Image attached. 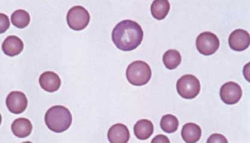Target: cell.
Returning a JSON list of instances; mask_svg holds the SVG:
<instances>
[{"label": "cell", "instance_id": "obj_21", "mask_svg": "<svg viewBox=\"0 0 250 143\" xmlns=\"http://www.w3.org/2000/svg\"><path fill=\"white\" fill-rule=\"evenodd\" d=\"M208 143H228V140L224 135L220 134H214L209 137L207 140Z\"/></svg>", "mask_w": 250, "mask_h": 143}, {"label": "cell", "instance_id": "obj_6", "mask_svg": "<svg viewBox=\"0 0 250 143\" xmlns=\"http://www.w3.org/2000/svg\"><path fill=\"white\" fill-rule=\"evenodd\" d=\"M195 45L197 50L203 55H212L220 47V42L217 35L210 32L200 33L196 39Z\"/></svg>", "mask_w": 250, "mask_h": 143}, {"label": "cell", "instance_id": "obj_11", "mask_svg": "<svg viewBox=\"0 0 250 143\" xmlns=\"http://www.w3.org/2000/svg\"><path fill=\"white\" fill-rule=\"evenodd\" d=\"M130 139L128 128L122 123H117L108 130V139L112 143H126Z\"/></svg>", "mask_w": 250, "mask_h": 143}, {"label": "cell", "instance_id": "obj_17", "mask_svg": "<svg viewBox=\"0 0 250 143\" xmlns=\"http://www.w3.org/2000/svg\"><path fill=\"white\" fill-rule=\"evenodd\" d=\"M163 61L167 69H175L181 63V54L175 49H170V50L167 51L164 54Z\"/></svg>", "mask_w": 250, "mask_h": 143}, {"label": "cell", "instance_id": "obj_12", "mask_svg": "<svg viewBox=\"0 0 250 143\" xmlns=\"http://www.w3.org/2000/svg\"><path fill=\"white\" fill-rule=\"evenodd\" d=\"M2 49L8 56H18L23 51V43L17 36H8L2 44Z\"/></svg>", "mask_w": 250, "mask_h": 143}, {"label": "cell", "instance_id": "obj_10", "mask_svg": "<svg viewBox=\"0 0 250 143\" xmlns=\"http://www.w3.org/2000/svg\"><path fill=\"white\" fill-rule=\"evenodd\" d=\"M39 84L42 89L49 93L58 90L61 86L62 82L58 75L51 71L43 73L39 78Z\"/></svg>", "mask_w": 250, "mask_h": 143}, {"label": "cell", "instance_id": "obj_18", "mask_svg": "<svg viewBox=\"0 0 250 143\" xmlns=\"http://www.w3.org/2000/svg\"><path fill=\"white\" fill-rule=\"evenodd\" d=\"M11 21L16 27L24 28L30 24V16L29 14L24 10H16L12 15Z\"/></svg>", "mask_w": 250, "mask_h": 143}, {"label": "cell", "instance_id": "obj_22", "mask_svg": "<svg viewBox=\"0 0 250 143\" xmlns=\"http://www.w3.org/2000/svg\"><path fill=\"white\" fill-rule=\"evenodd\" d=\"M152 143H170V140L167 137L164 135H158L152 140Z\"/></svg>", "mask_w": 250, "mask_h": 143}, {"label": "cell", "instance_id": "obj_19", "mask_svg": "<svg viewBox=\"0 0 250 143\" xmlns=\"http://www.w3.org/2000/svg\"><path fill=\"white\" fill-rule=\"evenodd\" d=\"M179 125V120L176 116L171 114H166L161 120V129L166 133H174L178 130Z\"/></svg>", "mask_w": 250, "mask_h": 143}, {"label": "cell", "instance_id": "obj_15", "mask_svg": "<svg viewBox=\"0 0 250 143\" xmlns=\"http://www.w3.org/2000/svg\"><path fill=\"white\" fill-rule=\"evenodd\" d=\"M134 134L138 139L146 140L152 136L154 131L152 122L147 119L140 120L135 124Z\"/></svg>", "mask_w": 250, "mask_h": 143}, {"label": "cell", "instance_id": "obj_9", "mask_svg": "<svg viewBox=\"0 0 250 143\" xmlns=\"http://www.w3.org/2000/svg\"><path fill=\"white\" fill-rule=\"evenodd\" d=\"M250 36L248 32L237 29L230 34L229 38V46L235 51H243L249 47Z\"/></svg>", "mask_w": 250, "mask_h": 143}, {"label": "cell", "instance_id": "obj_1", "mask_svg": "<svg viewBox=\"0 0 250 143\" xmlns=\"http://www.w3.org/2000/svg\"><path fill=\"white\" fill-rule=\"evenodd\" d=\"M144 32L137 22L124 20L117 24L112 32V41L123 51L134 50L142 43Z\"/></svg>", "mask_w": 250, "mask_h": 143}, {"label": "cell", "instance_id": "obj_8", "mask_svg": "<svg viewBox=\"0 0 250 143\" xmlns=\"http://www.w3.org/2000/svg\"><path fill=\"white\" fill-rule=\"evenodd\" d=\"M6 106L11 113L20 114L24 112L28 106V100L24 93L14 91L8 95Z\"/></svg>", "mask_w": 250, "mask_h": 143}, {"label": "cell", "instance_id": "obj_7", "mask_svg": "<svg viewBox=\"0 0 250 143\" xmlns=\"http://www.w3.org/2000/svg\"><path fill=\"white\" fill-rule=\"evenodd\" d=\"M220 95L224 103L227 105H234L241 100L242 96V88L236 82H226L221 86Z\"/></svg>", "mask_w": 250, "mask_h": 143}, {"label": "cell", "instance_id": "obj_3", "mask_svg": "<svg viewBox=\"0 0 250 143\" xmlns=\"http://www.w3.org/2000/svg\"><path fill=\"white\" fill-rule=\"evenodd\" d=\"M152 74L149 65L141 61L132 62L127 67L126 72L127 81L135 86H142L147 84Z\"/></svg>", "mask_w": 250, "mask_h": 143}, {"label": "cell", "instance_id": "obj_5", "mask_svg": "<svg viewBox=\"0 0 250 143\" xmlns=\"http://www.w3.org/2000/svg\"><path fill=\"white\" fill-rule=\"evenodd\" d=\"M90 20L89 13L83 6L73 7L67 14V24L75 31L84 30L89 24Z\"/></svg>", "mask_w": 250, "mask_h": 143}, {"label": "cell", "instance_id": "obj_4", "mask_svg": "<svg viewBox=\"0 0 250 143\" xmlns=\"http://www.w3.org/2000/svg\"><path fill=\"white\" fill-rule=\"evenodd\" d=\"M178 94L186 100H192L199 95L201 85L199 79L191 74L185 75L176 83Z\"/></svg>", "mask_w": 250, "mask_h": 143}, {"label": "cell", "instance_id": "obj_13", "mask_svg": "<svg viewBox=\"0 0 250 143\" xmlns=\"http://www.w3.org/2000/svg\"><path fill=\"white\" fill-rule=\"evenodd\" d=\"M13 133L16 137L23 139L31 134L33 125L29 120L26 118L16 119L11 126Z\"/></svg>", "mask_w": 250, "mask_h": 143}, {"label": "cell", "instance_id": "obj_2", "mask_svg": "<svg viewBox=\"0 0 250 143\" xmlns=\"http://www.w3.org/2000/svg\"><path fill=\"white\" fill-rule=\"evenodd\" d=\"M45 122L51 131L62 133L67 131L71 125L72 115L68 108L62 105H56L46 111Z\"/></svg>", "mask_w": 250, "mask_h": 143}, {"label": "cell", "instance_id": "obj_14", "mask_svg": "<svg viewBox=\"0 0 250 143\" xmlns=\"http://www.w3.org/2000/svg\"><path fill=\"white\" fill-rule=\"evenodd\" d=\"M181 135L186 143H196L202 137L201 127L194 123H188L182 127Z\"/></svg>", "mask_w": 250, "mask_h": 143}, {"label": "cell", "instance_id": "obj_16", "mask_svg": "<svg viewBox=\"0 0 250 143\" xmlns=\"http://www.w3.org/2000/svg\"><path fill=\"white\" fill-rule=\"evenodd\" d=\"M170 9V4L167 0H156L151 5L152 17L157 20H163L167 16Z\"/></svg>", "mask_w": 250, "mask_h": 143}, {"label": "cell", "instance_id": "obj_20", "mask_svg": "<svg viewBox=\"0 0 250 143\" xmlns=\"http://www.w3.org/2000/svg\"><path fill=\"white\" fill-rule=\"evenodd\" d=\"M0 18H1V24H0V33H3L8 30L10 27V22L9 17L6 15L0 14Z\"/></svg>", "mask_w": 250, "mask_h": 143}]
</instances>
